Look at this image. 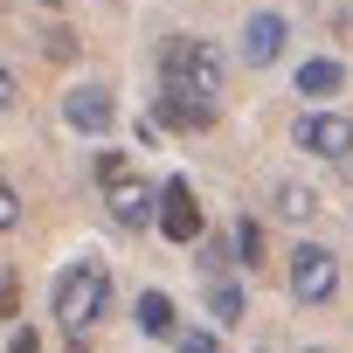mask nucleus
I'll list each match as a JSON object with an SVG mask.
<instances>
[{
    "mask_svg": "<svg viewBox=\"0 0 353 353\" xmlns=\"http://www.w3.org/2000/svg\"><path fill=\"white\" fill-rule=\"evenodd\" d=\"M159 83H173V90H194V97H222V83H229V56L215 49V42H201V35H166L159 42Z\"/></svg>",
    "mask_w": 353,
    "mask_h": 353,
    "instance_id": "1",
    "label": "nucleus"
},
{
    "mask_svg": "<svg viewBox=\"0 0 353 353\" xmlns=\"http://www.w3.org/2000/svg\"><path fill=\"white\" fill-rule=\"evenodd\" d=\"M104 312H111V263L104 256L63 263V277H56V319H63V332H90Z\"/></svg>",
    "mask_w": 353,
    "mask_h": 353,
    "instance_id": "2",
    "label": "nucleus"
},
{
    "mask_svg": "<svg viewBox=\"0 0 353 353\" xmlns=\"http://www.w3.org/2000/svg\"><path fill=\"white\" fill-rule=\"evenodd\" d=\"M159 236L166 243H181V250H194L201 243V229H208V215H201V201H194V181H181V173H173V181L159 188Z\"/></svg>",
    "mask_w": 353,
    "mask_h": 353,
    "instance_id": "3",
    "label": "nucleus"
},
{
    "mask_svg": "<svg viewBox=\"0 0 353 353\" xmlns=\"http://www.w3.org/2000/svg\"><path fill=\"white\" fill-rule=\"evenodd\" d=\"M332 291H339V256L325 243H298L291 250V298L298 305H332Z\"/></svg>",
    "mask_w": 353,
    "mask_h": 353,
    "instance_id": "4",
    "label": "nucleus"
},
{
    "mask_svg": "<svg viewBox=\"0 0 353 353\" xmlns=\"http://www.w3.org/2000/svg\"><path fill=\"white\" fill-rule=\"evenodd\" d=\"M291 139H298V152H312V159H346V152H353V118H346V111H298Z\"/></svg>",
    "mask_w": 353,
    "mask_h": 353,
    "instance_id": "5",
    "label": "nucleus"
},
{
    "mask_svg": "<svg viewBox=\"0 0 353 353\" xmlns=\"http://www.w3.org/2000/svg\"><path fill=\"white\" fill-rule=\"evenodd\" d=\"M111 118H118V104H111V90H104V83H77V90H63V125H70V132L104 139V132H111Z\"/></svg>",
    "mask_w": 353,
    "mask_h": 353,
    "instance_id": "6",
    "label": "nucleus"
},
{
    "mask_svg": "<svg viewBox=\"0 0 353 353\" xmlns=\"http://www.w3.org/2000/svg\"><path fill=\"white\" fill-rule=\"evenodd\" d=\"M152 118H159L166 132H208V125H215V104H208V97H194V90H173V83H159V97H152Z\"/></svg>",
    "mask_w": 353,
    "mask_h": 353,
    "instance_id": "7",
    "label": "nucleus"
},
{
    "mask_svg": "<svg viewBox=\"0 0 353 353\" xmlns=\"http://www.w3.org/2000/svg\"><path fill=\"white\" fill-rule=\"evenodd\" d=\"M284 35H291L284 14H270V8L250 14V21H243V63H250V70H270V63L284 56Z\"/></svg>",
    "mask_w": 353,
    "mask_h": 353,
    "instance_id": "8",
    "label": "nucleus"
},
{
    "mask_svg": "<svg viewBox=\"0 0 353 353\" xmlns=\"http://www.w3.org/2000/svg\"><path fill=\"white\" fill-rule=\"evenodd\" d=\"M104 208H111L118 229H145V222L159 215V194H152L145 181H111V188H104Z\"/></svg>",
    "mask_w": 353,
    "mask_h": 353,
    "instance_id": "9",
    "label": "nucleus"
},
{
    "mask_svg": "<svg viewBox=\"0 0 353 353\" xmlns=\"http://www.w3.org/2000/svg\"><path fill=\"white\" fill-rule=\"evenodd\" d=\"M339 83H346V70H339L332 56H312V63H298V97H339Z\"/></svg>",
    "mask_w": 353,
    "mask_h": 353,
    "instance_id": "10",
    "label": "nucleus"
},
{
    "mask_svg": "<svg viewBox=\"0 0 353 353\" xmlns=\"http://www.w3.org/2000/svg\"><path fill=\"white\" fill-rule=\"evenodd\" d=\"M132 319H139V332H145V339H173V298H166V291H139Z\"/></svg>",
    "mask_w": 353,
    "mask_h": 353,
    "instance_id": "11",
    "label": "nucleus"
},
{
    "mask_svg": "<svg viewBox=\"0 0 353 353\" xmlns=\"http://www.w3.org/2000/svg\"><path fill=\"white\" fill-rule=\"evenodd\" d=\"M270 201H277V215H284V222H312V215H319V194H312V188H298V181H277V194H270Z\"/></svg>",
    "mask_w": 353,
    "mask_h": 353,
    "instance_id": "12",
    "label": "nucleus"
},
{
    "mask_svg": "<svg viewBox=\"0 0 353 353\" xmlns=\"http://www.w3.org/2000/svg\"><path fill=\"white\" fill-rule=\"evenodd\" d=\"M208 312H215V325H236V319H243V291H236L229 277H215V284H208Z\"/></svg>",
    "mask_w": 353,
    "mask_h": 353,
    "instance_id": "13",
    "label": "nucleus"
},
{
    "mask_svg": "<svg viewBox=\"0 0 353 353\" xmlns=\"http://www.w3.org/2000/svg\"><path fill=\"white\" fill-rule=\"evenodd\" d=\"M236 263H250V270H256V263H263V229H256V222H250V215H243V222H236Z\"/></svg>",
    "mask_w": 353,
    "mask_h": 353,
    "instance_id": "14",
    "label": "nucleus"
},
{
    "mask_svg": "<svg viewBox=\"0 0 353 353\" xmlns=\"http://www.w3.org/2000/svg\"><path fill=\"white\" fill-rule=\"evenodd\" d=\"M111 181H132V152H118V145L97 152V188H111Z\"/></svg>",
    "mask_w": 353,
    "mask_h": 353,
    "instance_id": "15",
    "label": "nucleus"
},
{
    "mask_svg": "<svg viewBox=\"0 0 353 353\" xmlns=\"http://www.w3.org/2000/svg\"><path fill=\"white\" fill-rule=\"evenodd\" d=\"M14 229H21V194L0 181V236H14Z\"/></svg>",
    "mask_w": 353,
    "mask_h": 353,
    "instance_id": "16",
    "label": "nucleus"
},
{
    "mask_svg": "<svg viewBox=\"0 0 353 353\" xmlns=\"http://www.w3.org/2000/svg\"><path fill=\"white\" fill-rule=\"evenodd\" d=\"M173 353H222L215 332H173Z\"/></svg>",
    "mask_w": 353,
    "mask_h": 353,
    "instance_id": "17",
    "label": "nucleus"
},
{
    "mask_svg": "<svg viewBox=\"0 0 353 353\" xmlns=\"http://www.w3.org/2000/svg\"><path fill=\"white\" fill-rule=\"evenodd\" d=\"M42 49H49L56 63H70V56H77V35H70V28H49V35H42Z\"/></svg>",
    "mask_w": 353,
    "mask_h": 353,
    "instance_id": "18",
    "label": "nucleus"
},
{
    "mask_svg": "<svg viewBox=\"0 0 353 353\" xmlns=\"http://www.w3.org/2000/svg\"><path fill=\"white\" fill-rule=\"evenodd\" d=\"M14 104H21V77L0 63V111H14Z\"/></svg>",
    "mask_w": 353,
    "mask_h": 353,
    "instance_id": "19",
    "label": "nucleus"
},
{
    "mask_svg": "<svg viewBox=\"0 0 353 353\" xmlns=\"http://www.w3.org/2000/svg\"><path fill=\"white\" fill-rule=\"evenodd\" d=\"M0 319H21V284L0 277Z\"/></svg>",
    "mask_w": 353,
    "mask_h": 353,
    "instance_id": "20",
    "label": "nucleus"
},
{
    "mask_svg": "<svg viewBox=\"0 0 353 353\" xmlns=\"http://www.w3.org/2000/svg\"><path fill=\"white\" fill-rule=\"evenodd\" d=\"M8 353H42V339H35V325H21V332L8 339Z\"/></svg>",
    "mask_w": 353,
    "mask_h": 353,
    "instance_id": "21",
    "label": "nucleus"
},
{
    "mask_svg": "<svg viewBox=\"0 0 353 353\" xmlns=\"http://www.w3.org/2000/svg\"><path fill=\"white\" fill-rule=\"evenodd\" d=\"M35 8H63V0H35Z\"/></svg>",
    "mask_w": 353,
    "mask_h": 353,
    "instance_id": "22",
    "label": "nucleus"
},
{
    "mask_svg": "<svg viewBox=\"0 0 353 353\" xmlns=\"http://www.w3.org/2000/svg\"><path fill=\"white\" fill-rule=\"evenodd\" d=\"M305 353H332V346H305Z\"/></svg>",
    "mask_w": 353,
    "mask_h": 353,
    "instance_id": "23",
    "label": "nucleus"
}]
</instances>
